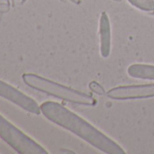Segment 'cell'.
Segmentation results:
<instances>
[{"label": "cell", "mask_w": 154, "mask_h": 154, "mask_svg": "<svg viewBox=\"0 0 154 154\" xmlns=\"http://www.w3.org/2000/svg\"><path fill=\"white\" fill-rule=\"evenodd\" d=\"M40 108L41 113L47 120L71 131L100 151L106 154H125L117 142L61 103L48 101L43 103Z\"/></svg>", "instance_id": "cell-1"}, {"label": "cell", "mask_w": 154, "mask_h": 154, "mask_svg": "<svg viewBox=\"0 0 154 154\" xmlns=\"http://www.w3.org/2000/svg\"><path fill=\"white\" fill-rule=\"evenodd\" d=\"M22 79L28 87L71 103L85 106H94L97 103L96 100L90 94L64 86L35 73H24Z\"/></svg>", "instance_id": "cell-2"}, {"label": "cell", "mask_w": 154, "mask_h": 154, "mask_svg": "<svg viewBox=\"0 0 154 154\" xmlns=\"http://www.w3.org/2000/svg\"><path fill=\"white\" fill-rule=\"evenodd\" d=\"M0 138L20 154H48L35 140L0 114Z\"/></svg>", "instance_id": "cell-3"}, {"label": "cell", "mask_w": 154, "mask_h": 154, "mask_svg": "<svg viewBox=\"0 0 154 154\" xmlns=\"http://www.w3.org/2000/svg\"><path fill=\"white\" fill-rule=\"evenodd\" d=\"M0 97L9 101L32 114L39 115L41 113L40 105L33 98L1 80H0Z\"/></svg>", "instance_id": "cell-4"}, {"label": "cell", "mask_w": 154, "mask_h": 154, "mask_svg": "<svg viewBox=\"0 0 154 154\" xmlns=\"http://www.w3.org/2000/svg\"><path fill=\"white\" fill-rule=\"evenodd\" d=\"M107 96L113 100H137L154 97V84L118 86L109 90Z\"/></svg>", "instance_id": "cell-5"}, {"label": "cell", "mask_w": 154, "mask_h": 154, "mask_svg": "<svg viewBox=\"0 0 154 154\" xmlns=\"http://www.w3.org/2000/svg\"><path fill=\"white\" fill-rule=\"evenodd\" d=\"M100 53L102 57L107 58L112 48V28L109 17L106 12H103L99 20Z\"/></svg>", "instance_id": "cell-6"}, {"label": "cell", "mask_w": 154, "mask_h": 154, "mask_svg": "<svg viewBox=\"0 0 154 154\" xmlns=\"http://www.w3.org/2000/svg\"><path fill=\"white\" fill-rule=\"evenodd\" d=\"M127 73L136 79L154 81V65L134 63L128 67Z\"/></svg>", "instance_id": "cell-7"}, {"label": "cell", "mask_w": 154, "mask_h": 154, "mask_svg": "<svg viewBox=\"0 0 154 154\" xmlns=\"http://www.w3.org/2000/svg\"><path fill=\"white\" fill-rule=\"evenodd\" d=\"M128 2L140 10L145 12L154 11V0H128Z\"/></svg>", "instance_id": "cell-8"}, {"label": "cell", "mask_w": 154, "mask_h": 154, "mask_svg": "<svg viewBox=\"0 0 154 154\" xmlns=\"http://www.w3.org/2000/svg\"><path fill=\"white\" fill-rule=\"evenodd\" d=\"M89 89H90L93 93H94L95 94L100 95V96L104 95V94H106L104 88H103L99 83H97V82H95V81H93V82H91V83L89 84Z\"/></svg>", "instance_id": "cell-9"}, {"label": "cell", "mask_w": 154, "mask_h": 154, "mask_svg": "<svg viewBox=\"0 0 154 154\" xmlns=\"http://www.w3.org/2000/svg\"><path fill=\"white\" fill-rule=\"evenodd\" d=\"M70 1H71L72 3L75 4V5H79V4L81 3V0H70Z\"/></svg>", "instance_id": "cell-10"}, {"label": "cell", "mask_w": 154, "mask_h": 154, "mask_svg": "<svg viewBox=\"0 0 154 154\" xmlns=\"http://www.w3.org/2000/svg\"><path fill=\"white\" fill-rule=\"evenodd\" d=\"M112 1H114V2H121L122 0H112Z\"/></svg>", "instance_id": "cell-11"}]
</instances>
